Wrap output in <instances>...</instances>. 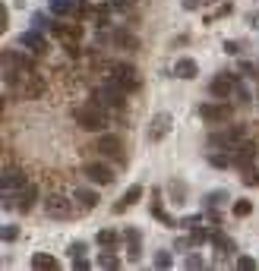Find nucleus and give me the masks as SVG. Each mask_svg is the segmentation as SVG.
Returning a JSON list of instances; mask_svg holds the SVG:
<instances>
[{"label":"nucleus","mask_w":259,"mask_h":271,"mask_svg":"<svg viewBox=\"0 0 259 271\" xmlns=\"http://www.w3.org/2000/svg\"><path fill=\"white\" fill-rule=\"evenodd\" d=\"M247 22H250V29H259V13H250Z\"/></svg>","instance_id":"obj_39"},{"label":"nucleus","mask_w":259,"mask_h":271,"mask_svg":"<svg viewBox=\"0 0 259 271\" xmlns=\"http://www.w3.org/2000/svg\"><path fill=\"white\" fill-rule=\"evenodd\" d=\"M174 76H177V79H196V76H199L196 60H193V57H180V60L174 63Z\"/></svg>","instance_id":"obj_16"},{"label":"nucleus","mask_w":259,"mask_h":271,"mask_svg":"<svg viewBox=\"0 0 259 271\" xmlns=\"http://www.w3.org/2000/svg\"><path fill=\"white\" fill-rule=\"evenodd\" d=\"M35 202H38V186L29 183V186L19 192V202H16V205H19V211H32V208H35Z\"/></svg>","instance_id":"obj_17"},{"label":"nucleus","mask_w":259,"mask_h":271,"mask_svg":"<svg viewBox=\"0 0 259 271\" xmlns=\"http://www.w3.org/2000/svg\"><path fill=\"white\" fill-rule=\"evenodd\" d=\"M237 268H240V271H253V268H256V259H253V256H240V259H237Z\"/></svg>","instance_id":"obj_33"},{"label":"nucleus","mask_w":259,"mask_h":271,"mask_svg":"<svg viewBox=\"0 0 259 271\" xmlns=\"http://www.w3.org/2000/svg\"><path fill=\"white\" fill-rule=\"evenodd\" d=\"M228 155H231V161H234V164H237L240 170H247V167H253L256 161H259V149L253 145L250 139H244V142H237V145H234V149H231Z\"/></svg>","instance_id":"obj_7"},{"label":"nucleus","mask_w":259,"mask_h":271,"mask_svg":"<svg viewBox=\"0 0 259 271\" xmlns=\"http://www.w3.org/2000/svg\"><path fill=\"white\" fill-rule=\"evenodd\" d=\"M183 265H187L190 271H196V268H202L206 262H202V256H187V262H183Z\"/></svg>","instance_id":"obj_34"},{"label":"nucleus","mask_w":259,"mask_h":271,"mask_svg":"<svg viewBox=\"0 0 259 271\" xmlns=\"http://www.w3.org/2000/svg\"><path fill=\"white\" fill-rule=\"evenodd\" d=\"M76 199H79V202H82L85 208L98 205V192H95V189H85V186H82V189H76Z\"/></svg>","instance_id":"obj_24"},{"label":"nucleus","mask_w":259,"mask_h":271,"mask_svg":"<svg viewBox=\"0 0 259 271\" xmlns=\"http://www.w3.org/2000/svg\"><path fill=\"white\" fill-rule=\"evenodd\" d=\"M139 199H142V186H139V183H133V186H130V189L123 192V199H120V202L114 205V211L120 214L123 208H130V205H136V202H139Z\"/></svg>","instance_id":"obj_18"},{"label":"nucleus","mask_w":259,"mask_h":271,"mask_svg":"<svg viewBox=\"0 0 259 271\" xmlns=\"http://www.w3.org/2000/svg\"><path fill=\"white\" fill-rule=\"evenodd\" d=\"M70 256H73V259L85 256V243H70Z\"/></svg>","instance_id":"obj_35"},{"label":"nucleus","mask_w":259,"mask_h":271,"mask_svg":"<svg viewBox=\"0 0 259 271\" xmlns=\"http://www.w3.org/2000/svg\"><path fill=\"white\" fill-rule=\"evenodd\" d=\"M19 47H29L32 54H45V51H48V41H45L41 29H29V32H23V35H19Z\"/></svg>","instance_id":"obj_14"},{"label":"nucleus","mask_w":259,"mask_h":271,"mask_svg":"<svg viewBox=\"0 0 259 271\" xmlns=\"http://www.w3.org/2000/svg\"><path fill=\"white\" fill-rule=\"evenodd\" d=\"M199 7V0H183V10H196Z\"/></svg>","instance_id":"obj_40"},{"label":"nucleus","mask_w":259,"mask_h":271,"mask_svg":"<svg viewBox=\"0 0 259 271\" xmlns=\"http://www.w3.org/2000/svg\"><path fill=\"white\" fill-rule=\"evenodd\" d=\"M209 164L212 167H228V164H234V161H231V155H215V152H209Z\"/></svg>","instance_id":"obj_31"},{"label":"nucleus","mask_w":259,"mask_h":271,"mask_svg":"<svg viewBox=\"0 0 259 271\" xmlns=\"http://www.w3.org/2000/svg\"><path fill=\"white\" fill-rule=\"evenodd\" d=\"M76 123L89 133H104L107 126V107H101L98 101H89V104H79L76 107Z\"/></svg>","instance_id":"obj_1"},{"label":"nucleus","mask_w":259,"mask_h":271,"mask_svg":"<svg viewBox=\"0 0 259 271\" xmlns=\"http://www.w3.org/2000/svg\"><path fill=\"white\" fill-rule=\"evenodd\" d=\"M45 214L54 221H67V218H73V202L67 195H48L45 199Z\"/></svg>","instance_id":"obj_8"},{"label":"nucleus","mask_w":259,"mask_h":271,"mask_svg":"<svg viewBox=\"0 0 259 271\" xmlns=\"http://www.w3.org/2000/svg\"><path fill=\"white\" fill-rule=\"evenodd\" d=\"M95 152H101L104 158L123 161V145H120V136H114V133H101V136H98V142H95Z\"/></svg>","instance_id":"obj_10"},{"label":"nucleus","mask_w":259,"mask_h":271,"mask_svg":"<svg viewBox=\"0 0 259 271\" xmlns=\"http://www.w3.org/2000/svg\"><path fill=\"white\" fill-rule=\"evenodd\" d=\"M98 265L101 268H117L120 265V256H114V252L107 249V252H101V256H98Z\"/></svg>","instance_id":"obj_29"},{"label":"nucleus","mask_w":259,"mask_h":271,"mask_svg":"<svg viewBox=\"0 0 259 271\" xmlns=\"http://www.w3.org/2000/svg\"><path fill=\"white\" fill-rule=\"evenodd\" d=\"M123 95H126V92L117 85L114 76H104L101 85L92 88V101H98L101 107H123Z\"/></svg>","instance_id":"obj_2"},{"label":"nucleus","mask_w":259,"mask_h":271,"mask_svg":"<svg viewBox=\"0 0 259 271\" xmlns=\"http://www.w3.org/2000/svg\"><path fill=\"white\" fill-rule=\"evenodd\" d=\"M73 265H76V271H89V268H92V262H89L85 256H79L76 262H73Z\"/></svg>","instance_id":"obj_36"},{"label":"nucleus","mask_w":259,"mask_h":271,"mask_svg":"<svg viewBox=\"0 0 259 271\" xmlns=\"http://www.w3.org/2000/svg\"><path fill=\"white\" fill-rule=\"evenodd\" d=\"M95 240H98V246H104V249H111V246H114V243L120 240V233L107 227V230H98V237H95Z\"/></svg>","instance_id":"obj_23"},{"label":"nucleus","mask_w":259,"mask_h":271,"mask_svg":"<svg viewBox=\"0 0 259 271\" xmlns=\"http://www.w3.org/2000/svg\"><path fill=\"white\" fill-rule=\"evenodd\" d=\"M250 211H253V202H250V199H237V202H234V218H247Z\"/></svg>","instance_id":"obj_26"},{"label":"nucleus","mask_w":259,"mask_h":271,"mask_svg":"<svg viewBox=\"0 0 259 271\" xmlns=\"http://www.w3.org/2000/svg\"><path fill=\"white\" fill-rule=\"evenodd\" d=\"M212 243L218 249V256H231V252H234V243L225 237V233H212Z\"/></svg>","instance_id":"obj_21"},{"label":"nucleus","mask_w":259,"mask_h":271,"mask_svg":"<svg viewBox=\"0 0 259 271\" xmlns=\"http://www.w3.org/2000/svg\"><path fill=\"white\" fill-rule=\"evenodd\" d=\"M32 268L35 271H57L60 262L54 259V256H45V252H35V256H32Z\"/></svg>","instance_id":"obj_19"},{"label":"nucleus","mask_w":259,"mask_h":271,"mask_svg":"<svg viewBox=\"0 0 259 271\" xmlns=\"http://www.w3.org/2000/svg\"><path fill=\"white\" fill-rule=\"evenodd\" d=\"M114 41H117L120 47H130V51H136V47H139L136 35H130V32H123V29H120V32H114Z\"/></svg>","instance_id":"obj_22"},{"label":"nucleus","mask_w":259,"mask_h":271,"mask_svg":"<svg viewBox=\"0 0 259 271\" xmlns=\"http://www.w3.org/2000/svg\"><path fill=\"white\" fill-rule=\"evenodd\" d=\"M130 4H136V0H111V7L120 10V7H130Z\"/></svg>","instance_id":"obj_38"},{"label":"nucleus","mask_w":259,"mask_h":271,"mask_svg":"<svg viewBox=\"0 0 259 271\" xmlns=\"http://www.w3.org/2000/svg\"><path fill=\"white\" fill-rule=\"evenodd\" d=\"M0 237H4V243H13L16 237H19V227H16V224H4V230H0Z\"/></svg>","instance_id":"obj_32"},{"label":"nucleus","mask_w":259,"mask_h":271,"mask_svg":"<svg viewBox=\"0 0 259 271\" xmlns=\"http://www.w3.org/2000/svg\"><path fill=\"white\" fill-rule=\"evenodd\" d=\"M123 237H126V246H130V249H126V259L133 262V265H139V262H142V246H139V230H136V227H126V230H123Z\"/></svg>","instance_id":"obj_15"},{"label":"nucleus","mask_w":259,"mask_h":271,"mask_svg":"<svg viewBox=\"0 0 259 271\" xmlns=\"http://www.w3.org/2000/svg\"><path fill=\"white\" fill-rule=\"evenodd\" d=\"M234 98H237V104H250V101H253L250 88H247L244 82H237V85H234Z\"/></svg>","instance_id":"obj_27"},{"label":"nucleus","mask_w":259,"mask_h":271,"mask_svg":"<svg viewBox=\"0 0 259 271\" xmlns=\"http://www.w3.org/2000/svg\"><path fill=\"white\" fill-rule=\"evenodd\" d=\"M0 183H4V192H7V195H16V202H19V192L29 186V180H26V174H23V170L7 167V170H4V180H0Z\"/></svg>","instance_id":"obj_11"},{"label":"nucleus","mask_w":259,"mask_h":271,"mask_svg":"<svg viewBox=\"0 0 259 271\" xmlns=\"http://www.w3.org/2000/svg\"><path fill=\"white\" fill-rule=\"evenodd\" d=\"M171 126H174V117L161 111V114H155V117H152L149 130H145V139H149V142H161L164 136L171 133Z\"/></svg>","instance_id":"obj_9"},{"label":"nucleus","mask_w":259,"mask_h":271,"mask_svg":"<svg viewBox=\"0 0 259 271\" xmlns=\"http://www.w3.org/2000/svg\"><path fill=\"white\" fill-rule=\"evenodd\" d=\"M234 114V107L225 104V98H218V101H209V104H202L199 107V117L206 120L209 126H221V123H228Z\"/></svg>","instance_id":"obj_5"},{"label":"nucleus","mask_w":259,"mask_h":271,"mask_svg":"<svg viewBox=\"0 0 259 271\" xmlns=\"http://www.w3.org/2000/svg\"><path fill=\"white\" fill-rule=\"evenodd\" d=\"M85 177H89L95 186H107V183H114V170H111L107 164H98V161L85 164Z\"/></svg>","instance_id":"obj_13"},{"label":"nucleus","mask_w":259,"mask_h":271,"mask_svg":"<svg viewBox=\"0 0 259 271\" xmlns=\"http://www.w3.org/2000/svg\"><path fill=\"white\" fill-rule=\"evenodd\" d=\"M190 240H193V243H206V240H212V233L202 227V224H193V227H190Z\"/></svg>","instance_id":"obj_25"},{"label":"nucleus","mask_w":259,"mask_h":271,"mask_svg":"<svg viewBox=\"0 0 259 271\" xmlns=\"http://www.w3.org/2000/svg\"><path fill=\"white\" fill-rule=\"evenodd\" d=\"M234 85H237V76H231V73H218V76L212 79L209 88H212V95H215V98H225V101H228V98L234 95Z\"/></svg>","instance_id":"obj_12"},{"label":"nucleus","mask_w":259,"mask_h":271,"mask_svg":"<svg viewBox=\"0 0 259 271\" xmlns=\"http://www.w3.org/2000/svg\"><path fill=\"white\" fill-rule=\"evenodd\" d=\"M111 76L117 79V85L123 88V92L130 95V92H139V85H142V79H139V73L130 63H111V69H107Z\"/></svg>","instance_id":"obj_6"},{"label":"nucleus","mask_w":259,"mask_h":271,"mask_svg":"<svg viewBox=\"0 0 259 271\" xmlns=\"http://www.w3.org/2000/svg\"><path fill=\"white\" fill-rule=\"evenodd\" d=\"M228 199H231V195H228L225 189H221V192H209V195H206V208H218L221 202H228Z\"/></svg>","instance_id":"obj_28"},{"label":"nucleus","mask_w":259,"mask_h":271,"mask_svg":"<svg viewBox=\"0 0 259 271\" xmlns=\"http://www.w3.org/2000/svg\"><path fill=\"white\" fill-rule=\"evenodd\" d=\"M7 85H13V92L19 95V98H38V95H45V79L35 73V69H26V73H19Z\"/></svg>","instance_id":"obj_3"},{"label":"nucleus","mask_w":259,"mask_h":271,"mask_svg":"<svg viewBox=\"0 0 259 271\" xmlns=\"http://www.w3.org/2000/svg\"><path fill=\"white\" fill-rule=\"evenodd\" d=\"M225 51H228V54H240V44H237V41H225Z\"/></svg>","instance_id":"obj_37"},{"label":"nucleus","mask_w":259,"mask_h":271,"mask_svg":"<svg viewBox=\"0 0 259 271\" xmlns=\"http://www.w3.org/2000/svg\"><path fill=\"white\" fill-rule=\"evenodd\" d=\"M247 139V126H225V130H215L209 136V149H221V152H231L237 142Z\"/></svg>","instance_id":"obj_4"},{"label":"nucleus","mask_w":259,"mask_h":271,"mask_svg":"<svg viewBox=\"0 0 259 271\" xmlns=\"http://www.w3.org/2000/svg\"><path fill=\"white\" fill-rule=\"evenodd\" d=\"M51 13H54V16H70V13H76V0H51Z\"/></svg>","instance_id":"obj_20"},{"label":"nucleus","mask_w":259,"mask_h":271,"mask_svg":"<svg viewBox=\"0 0 259 271\" xmlns=\"http://www.w3.org/2000/svg\"><path fill=\"white\" fill-rule=\"evenodd\" d=\"M171 265H174L171 252H168V249H158V252H155V268H171Z\"/></svg>","instance_id":"obj_30"}]
</instances>
